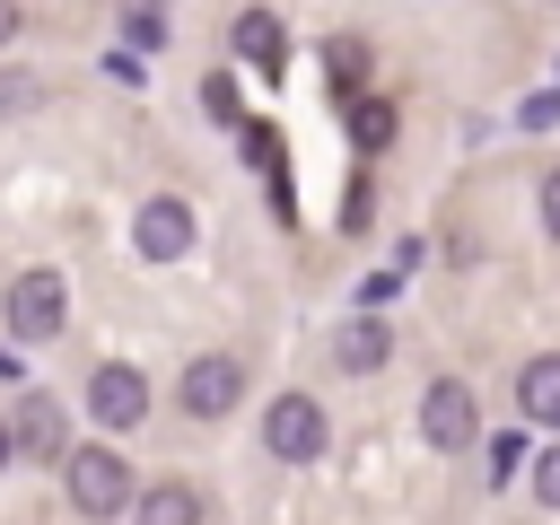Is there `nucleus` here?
<instances>
[{
	"label": "nucleus",
	"instance_id": "16",
	"mask_svg": "<svg viewBox=\"0 0 560 525\" xmlns=\"http://www.w3.org/2000/svg\"><path fill=\"white\" fill-rule=\"evenodd\" d=\"M122 18H131V35H140V44H158V0H122Z\"/></svg>",
	"mask_w": 560,
	"mask_h": 525
},
{
	"label": "nucleus",
	"instance_id": "17",
	"mask_svg": "<svg viewBox=\"0 0 560 525\" xmlns=\"http://www.w3.org/2000/svg\"><path fill=\"white\" fill-rule=\"evenodd\" d=\"M359 52H368V44H350V35H341V44H332V79H341V88H350V79H359Z\"/></svg>",
	"mask_w": 560,
	"mask_h": 525
},
{
	"label": "nucleus",
	"instance_id": "9",
	"mask_svg": "<svg viewBox=\"0 0 560 525\" xmlns=\"http://www.w3.org/2000/svg\"><path fill=\"white\" fill-rule=\"evenodd\" d=\"M131 525H201V499H192V481H149V490L131 499Z\"/></svg>",
	"mask_w": 560,
	"mask_h": 525
},
{
	"label": "nucleus",
	"instance_id": "7",
	"mask_svg": "<svg viewBox=\"0 0 560 525\" xmlns=\"http://www.w3.org/2000/svg\"><path fill=\"white\" fill-rule=\"evenodd\" d=\"M131 236H140V254H149V262H175V254L192 245V210H184L175 192H158V201H140Z\"/></svg>",
	"mask_w": 560,
	"mask_h": 525
},
{
	"label": "nucleus",
	"instance_id": "4",
	"mask_svg": "<svg viewBox=\"0 0 560 525\" xmlns=\"http://www.w3.org/2000/svg\"><path fill=\"white\" fill-rule=\"evenodd\" d=\"M175 402H184V411H192V420H228V411H236V402H245V368H236V359H219V350H210V359H192V368H184V376H175Z\"/></svg>",
	"mask_w": 560,
	"mask_h": 525
},
{
	"label": "nucleus",
	"instance_id": "2",
	"mask_svg": "<svg viewBox=\"0 0 560 525\" xmlns=\"http://www.w3.org/2000/svg\"><path fill=\"white\" fill-rule=\"evenodd\" d=\"M324 438H332V420H324V402H306V394H280V402L262 411V446H271L280 464H315Z\"/></svg>",
	"mask_w": 560,
	"mask_h": 525
},
{
	"label": "nucleus",
	"instance_id": "12",
	"mask_svg": "<svg viewBox=\"0 0 560 525\" xmlns=\"http://www.w3.org/2000/svg\"><path fill=\"white\" fill-rule=\"evenodd\" d=\"M9 438H18L26 455H70V438H61V411H52L44 394H35V402H26L18 420H9Z\"/></svg>",
	"mask_w": 560,
	"mask_h": 525
},
{
	"label": "nucleus",
	"instance_id": "8",
	"mask_svg": "<svg viewBox=\"0 0 560 525\" xmlns=\"http://www.w3.org/2000/svg\"><path fill=\"white\" fill-rule=\"evenodd\" d=\"M516 402H525V420H551L560 429V350H542V359L516 368Z\"/></svg>",
	"mask_w": 560,
	"mask_h": 525
},
{
	"label": "nucleus",
	"instance_id": "15",
	"mask_svg": "<svg viewBox=\"0 0 560 525\" xmlns=\"http://www.w3.org/2000/svg\"><path fill=\"white\" fill-rule=\"evenodd\" d=\"M534 499H542V508H560V446L534 464Z\"/></svg>",
	"mask_w": 560,
	"mask_h": 525
},
{
	"label": "nucleus",
	"instance_id": "18",
	"mask_svg": "<svg viewBox=\"0 0 560 525\" xmlns=\"http://www.w3.org/2000/svg\"><path fill=\"white\" fill-rule=\"evenodd\" d=\"M542 228L560 236V175H542Z\"/></svg>",
	"mask_w": 560,
	"mask_h": 525
},
{
	"label": "nucleus",
	"instance_id": "11",
	"mask_svg": "<svg viewBox=\"0 0 560 525\" xmlns=\"http://www.w3.org/2000/svg\"><path fill=\"white\" fill-rule=\"evenodd\" d=\"M228 44H236L254 70H280V61H289V52H280V18H271V9H245V18L228 26Z\"/></svg>",
	"mask_w": 560,
	"mask_h": 525
},
{
	"label": "nucleus",
	"instance_id": "5",
	"mask_svg": "<svg viewBox=\"0 0 560 525\" xmlns=\"http://www.w3.org/2000/svg\"><path fill=\"white\" fill-rule=\"evenodd\" d=\"M88 411H96L105 429H140V420H149V376L122 368V359H105V368L88 376Z\"/></svg>",
	"mask_w": 560,
	"mask_h": 525
},
{
	"label": "nucleus",
	"instance_id": "20",
	"mask_svg": "<svg viewBox=\"0 0 560 525\" xmlns=\"http://www.w3.org/2000/svg\"><path fill=\"white\" fill-rule=\"evenodd\" d=\"M9 455H18V438H9V420H0V464H9Z\"/></svg>",
	"mask_w": 560,
	"mask_h": 525
},
{
	"label": "nucleus",
	"instance_id": "6",
	"mask_svg": "<svg viewBox=\"0 0 560 525\" xmlns=\"http://www.w3.org/2000/svg\"><path fill=\"white\" fill-rule=\"evenodd\" d=\"M420 438H429L438 455H464V446H472V394H464L455 376H438V385L420 394Z\"/></svg>",
	"mask_w": 560,
	"mask_h": 525
},
{
	"label": "nucleus",
	"instance_id": "14",
	"mask_svg": "<svg viewBox=\"0 0 560 525\" xmlns=\"http://www.w3.org/2000/svg\"><path fill=\"white\" fill-rule=\"evenodd\" d=\"M516 464H525V438H490V481H516Z\"/></svg>",
	"mask_w": 560,
	"mask_h": 525
},
{
	"label": "nucleus",
	"instance_id": "3",
	"mask_svg": "<svg viewBox=\"0 0 560 525\" xmlns=\"http://www.w3.org/2000/svg\"><path fill=\"white\" fill-rule=\"evenodd\" d=\"M61 306H70V298H61V271L35 262V271L9 280V332H18V341H52V332H61Z\"/></svg>",
	"mask_w": 560,
	"mask_h": 525
},
{
	"label": "nucleus",
	"instance_id": "13",
	"mask_svg": "<svg viewBox=\"0 0 560 525\" xmlns=\"http://www.w3.org/2000/svg\"><path fill=\"white\" fill-rule=\"evenodd\" d=\"M385 140H394V105L368 96V105H359V149H385Z\"/></svg>",
	"mask_w": 560,
	"mask_h": 525
},
{
	"label": "nucleus",
	"instance_id": "1",
	"mask_svg": "<svg viewBox=\"0 0 560 525\" xmlns=\"http://www.w3.org/2000/svg\"><path fill=\"white\" fill-rule=\"evenodd\" d=\"M61 464H70V508L79 516H122L140 499V481H131V464L114 446H70Z\"/></svg>",
	"mask_w": 560,
	"mask_h": 525
},
{
	"label": "nucleus",
	"instance_id": "10",
	"mask_svg": "<svg viewBox=\"0 0 560 525\" xmlns=\"http://www.w3.org/2000/svg\"><path fill=\"white\" fill-rule=\"evenodd\" d=\"M385 350H394V332H385L376 315H350V324H341V341H332V359H341L350 376H368V368H385Z\"/></svg>",
	"mask_w": 560,
	"mask_h": 525
},
{
	"label": "nucleus",
	"instance_id": "19",
	"mask_svg": "<svg viewBox=\"0 0 560 525\" xmlns=\"http://www.w3.org/2000/svg\"><path fill=\"white\" fill-rule=\"evenodd\" d=\"M18 26H26V18H18V0H0V44H9Z\"/></svg>",
	"mask_w": 560,
	"mask_h": 525
}]
</instances>
